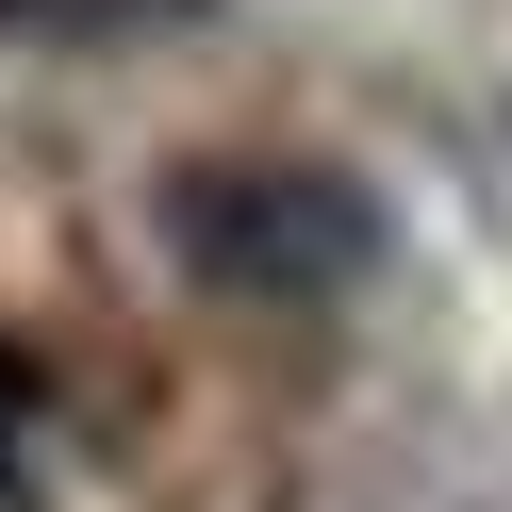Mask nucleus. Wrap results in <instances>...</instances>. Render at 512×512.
Instances as JSON below:
<instances>
[{
	"instance_id": "obj_3",
	"label": "nucleus",
	"mask_w": 512,
	"mask_h": 512,
	"mask_svg": "<svg viewBox=\"0 0 512 512\" xmlns=\"http://www.w3.org/2000/svg\"><path fill=\"white\" fill-rule=\"evenodd\" d=\"M0 413H17V364H0Z\"/></svg>"
},
{
	"instance_id": "obj_2",
	"label": "nucleus",
	"mask_w": 512,
	"mask_h": 512,
	"mask_svg": "<svg viewBox=\"0 0 512 512\" xmlns=\"http://www.w3.org/2000/svg\"><path fill=\"white\" fill-rule=\"evenodd\" d=\"M215 0H0V34L17 50H133V34H182Z\"/></svg>"
},
{
	"instance_id": "obj_1",
	"label": "nucleus",
	"mask_w": 512,
	"mask_h": 512,
	"mask_svg": "<svg viewBox=\"0 0 512 512\" xmlns=\"http://www.w3.org/2000/svg\"><path fill=\"white\" fill-rule=\"evenodd\" d=\"M149 248L232 314H331L397 265V199L331 149H182L149 182Z\"/></svg>"
}]
</instances>
